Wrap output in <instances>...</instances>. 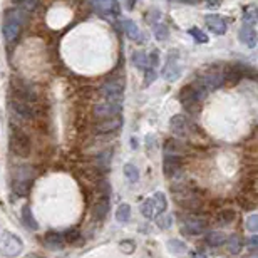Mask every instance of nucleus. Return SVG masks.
Masks as SVG:
<instances>
[{"label":"nucleus","instance_id":"obj_1","mask_svg":"<svg viewBox=\"0 0 258 258\" xmlns=\"http://www.w3.org/2000/svg\"><path fill=\"white\" fill-rule=\"evenodd\" d=\"M24 241L14 235L12 231H2L0 233V255L7 258H15L22 253Z\"/></svg>","mask_w":258,"mask_h":258},{"label":"nucleus","instance_id":"obj_2","mask_svg":"<svg viewBox=\"0 0 258 258\" xmlns=\"http://www.w3.org/2000/svg\"><path fill=\"white\" fill-rule=\"evenodd\" d=\"M124 87H126V81L122 76H114L108 79L104 83V86L101 87V94L104 99L108 101H122L124 96Z\"/></svg>","mask_w":258,"mask_h":258},{"label":"nucleus","instance_id":"obj_3","mask_svg":"<svg viewBox=\"0 0 258 258\" xmlns=\"http://www.w3.org/2000/svg\"><path fill=\"white\" fill-rule=\"evenodd\" d=\"M10 149H12V153H14L15 156L27 158L29 154H30V149H32L30 138H29L24 131L12 129V133H10Z\"/></svg>","mask_w":258,"mask_h":258},{"label":"nucleus","instance_id":"obj_4","mask_svg":"<svg viewBox=\"0 0 258 258\" xmlns=\"http://www.w3.org/2000/svg\"><path fill=\"white\" fill-rule=\"evenodd\" d=\"M206 96V91H203L198 86H184L179 91V102L183 104L184 109L191 111L200 104V101Z\"/></svg>","mask_w":258,"mask_h":258},{"label":"nucleus","instance_id":"obj_5","mask_svg":"<svg viewBox=\"0 0 258 258\" xmlns=\"http://www.w3.org/2000/svg\"><path fill=\"white\" fill-rule=\"evenodd\" d=\"M181 76V67H179V54L178 51H171L166 57V64L163 67V77L168 79L170 83H174L178 77Z\"/></svg>","mask_w":258,"mask_h":258},{"label":"nucleus","instance_id":"obj_6","mask_svg":"<svg viewBox=\"0 0 258 258\" xmlns=\"http://www.w3.org/2000/svg\"><path fill=\"white\" fill-rule=\"evenodd\" d=\"M223 83H225L223 72H220V71H208L206 74H203V76L200 77L198 81H196V86H198V87H201L203 91L210 92V91L218 89Z\"/></svg>","mask_w":258,"mask_h":258},{"label":"nucleus","instance_id":"obj_7","mask_svg":"<svg viewBox=\"0 0 258 258\" xmlns=\"http://www.w3.org/2000/svg\"><path fill=\"white\" fill-rule=\"evenodd\" d=\"M122 109V101H101L94 106V114L101 119L104 117H113V116H117Z\"/></svg>","mask_w":258,"mask_h":258},{"label":"nucleus","instance_id":"obj_8","mask_svg":"<svg viewBox=\"0 0 258 258\" xmlns=\"http://www.w3.org/2000/svg\"><path fill=\"white\" fill-rule=\"evenodd\" d=\"M170 129L173 131V134H176L178 138H186L191 133V122L183 116V114H176L171 117L170 121Z\"/></svg>","mask_w":258,"mask_h":258},{"label":"nucleus","instance_id":"obj_9","mask_svg":"<svg viewBox=\"0 0 258 258\" xmlns=\"http://www.w3.org/2000/svg\"><path fill=\"white\" fill-rule=\"evenodd\" d=\"M206 220L198 218V216H191L184 221L183 225V233L184 235H190V236H196V235H201L206 230Z\"/></svg>","mask_w":258,"mask_h":258},{"label":"nucleus","instance_id":"obj_10","mask_svg":"<svg viewBox=\"0 0 258 258\" xmlns=\"http://www.w3.org/2000/svg\"><path fill=\"white\" fill-rule=\"evenodd\" d=\"M91 5H92L94 12H99V14L117 15L121 12V5L117 0H92Z\"/></svg>","mask_w":258,"mask_h":258},{"label":"nucleus","instance_id":"obj_11","mask_svg":"<svg viewBox=\"0 0 258 258\" xmlns=\"http://www.w3.org/2000/svg\"><path fill=\"white\" fill-rule=\"evenodd\" d=\"M122 126V117L117 114V116H113V117H104L101 122L96 124V133L99 134H106V133H113V131H117Z\"/></svg>","mask_w":258,"mask_h":258},{"label":"nucleus","instance_id":"obj_12","mask_svg":"<svg viewBox=\"0 0 258 258\" xmlns=\"http://www.w3.org/2000/svg\"><path fill=\"white\" fill-rule=\"evenodd\" d=\"M181 156H173V154H166L165 161H163V171L168 178H173L181 171Z\"/></svg>","mask_w":258,"mask_h":258},{"label":"nucleus","instance_id":"obj_13","mask_svg":"<svg viewBox=\"0 0 258 258\" xmlns=\"http://www.w3.org/2000/svg\"><path fill=\"white\" fill-rule=\"evenodd\" d=\"M238 39H240L241 44H245L247 47L253 49V47L257 46V32H255V27L243 24V26L240 27V30H238Z\"/></svg>","mask_w":258,"mask_h":258},{"label":"nucleus","instance_id":"obj_14","mask_svg":"<svg viewBox=\"0 0 258 258\" xmlns=\"http://www.w3.org/2000/svg\"><path fill=\"white\" fill-rule=\"evenodd\" d=\"M204 22H206L208 29L216 35H223L227 32V20L220 15H206L204 17Z\"/></svg>","mask_w":258,"mask_h":258},{"label":"nucleus","instance_id":"obj_15","mask_svg":"<svg viewBox=\"0 0 258 258\" xmlns=\"http://www.w3.org/2000/svg\"><path fill=\"white\" fill-rule=\"evenodd\" d=\"M12 111H14L19 117H22V119H30V117L34 116V113H32V104L22 99L12 101Z\"/></svg>","mask_w":258,"mask_h":258},{"label":"nucleus","instance_id":"obj_16","mask_svg":"<svg viewBox=\"0 0 258 258\" xmlns=\"http://www.w3.org/2000/svg\"><path fill=\"white\" fill-rule=\"evenodd\" d=\"M109 206H111V203H109L108 195L101 196V198L97 200L96 203H94V208H92V216H94V220H97V221L104 220L106 215H108V211H109Z\"/></svg>","mask_w":258,"mask_h":258},{"label":"nucleus","instance_id":"obj_17","mask_svg":"<svg viewBox=\"0 0 258 258\" xmlns=\"http://www.w3.org/2000/svg\"><path fill=\"white\" fill-rule=\"evenodd\" d=\"M121 24H122V29H124V32L128 34V37H129L131 40H134V42H144V37H143V32L139 30L138 26L133 22V20L124 19Z\"/></svg>","mask_w":258,"mask_h":258},{"label":"nucleus","instance_id":"obj_18","mask_svg":"<svg viewBox=\"0 0 258 258\" xmlns=\"http://www.w3.org/2000/svg\"><path fill=\"white\" fill-rule=\"evenodd\" d=\"M44 243H46L47 248L51 250H60L65 245V240H64V235H60V233H47L46 238H44Z\"/></svg>","mask_w":258,"mask_h":258},{"label":"nucleus","instance_id":"obj_19","mask_svg":"<svg viewBox=\"0 0 258 258\" xmlns=\"http://www.w3.org/2000/svg\"><path fill=\"white\" fill-rule=\"evenodd\" d=\"M5 20H10V22H15L19 24V26H22V24L27 22V14L24 9H20V7H17V9H9L5 12Z\"/></svg>","mask_w":258,"mask_h":258},{"label":"nucleus","instance_id":"obj_20","mask_svg":"<svg viewBox=\"0 0 258 258\" xmlns=\"http://www.w3.org/2000/svg\"><path fill=\"white\" fill-rule=\"evenodd\" d=\"M3 37H5L7 42H12L14 39H17L19 32H20V26L15 22H10V20H5V26L2 27Z\"/></svg>","mask_w":258,"mask_h":258},{"label":"nucleus","instance_id":"obj_21","mask_svg":"<svg viewBox=\"0 0 258 258\" xmlns=\"http://www.w3.org/2000/svg\"><path fill=\"white\" fill-rule=\"evenodd\" d=\"M165 153L173 154V156H183V153H184L183 143H179L178 139H168L165 143Z\"/></svg>","mask_w":258,"mask_h":258},{"label":"nucleus","instance_id":"obj_22","mask_svg":"<svg viewBox=\"0 0 258 258\" xmlns=\"http://www.w3.org/2000/svg\"><path fill=\"white\" fill-rule=\"evenodd\" d=\"M22 221H24V225L29 228V230H37L39 228V223L35 221V218H34V213H32V210H30V206L29 204H26V206L22 208Z\"/></svg>","mask_w":258,"mask_h":258},{"label":"nucleus","instance_id":"obj_23","mask_svg":"<svg viewBox=\"0 0 258 258\" xmlns=\"http://www.w3.org/2000/svg\"><path fill=\"white\" fill-rule=\"evenodd\" d=\"M204 240H206V243L210 245V247H221V245H225V241H227V236L221 231H208Z\"/></svg>","mask_w":258,"mask_h":258},{"label":"nucleus","instance_id":"obj_24","mask_svg":"<svg viewBox=\"0 0 258 258\" xmlns=\"http://www.w3.org/2000/svg\"><path fill=\"white\" fill-rule=\"evenodd\" d=\"M153 203H154V208H156V215L159 216L161 213H165L166 211V208H168V200H166V195L165 193H161V191H158V193H154L153 196Z\"/></svg>","mask_w":258,"mask_h":258},{"label":"nucleus","instance_id":"obj_25","mask_svg":"<svg viewBox=\"0 0 258 258\" xmlns=\"http://www.w3.org/2000/svg\"><path fill=\"white\" fill-rule=\"evenodd\" d=\"M168 250H170L173 255H178V257H181V255H184V253L188 252L184 241L178 240V238H173V240L168 241Z\"/></svg>","mask_w":258,"mask_h":258},{"label":"nucleus","instance_id":"obj_26","mask_svg":"<svg viewBox=\"0 0 258 258\" xmlns=\"http://www.w3.org/2000/svg\"><path fill=\"white\" fill-rule=\"evenodd\" d=\"M141 213H143V216L147 220H153V218H156V208H154V203H153V198H147L143 201L141 204Z\"/></svg>","mask_w":258,"mask_h":258},{"label":"nucleus","instance_id":"obj_27","mask_svg":"<svg viewBox=\"0 0 258 258\" xmlns=\"http://www.w3.org/2000/svg\"><path fill=\"white\" fill-rule=\"evenodd\" d=\"M228 247V252L231 253V255H238V253L241 252V248H243V241H241L240 236L236 235H231L230 238H228V241H225Z\"/></svg>","mask_w":258,"mask_h":258},{"label":"nucleus","instance_id":"obj_28","mask_svg":"<svg viewBox=\"0 0 258 258\" xmlns=\"http://www.w3.org/2000/svg\"><path fill=\"white\" fill-rule=\"evenodd\" d=\"M30 186H32V181L29 178L17 179L15 184H14V190H15V193H17L19 196H27L29 191H30Z\"/></svg>","mask_w":258,"mask_h":258},{"label":"nucleus","instance_id":"obj_29","mask_svg":"<svg viewBox=\"0 0 258 258\" xmlns=\"http://www.w3.org/2000/svg\"><path fill=\"white\" fill-rule=\"evenodd\" d=\"M116 220L119 221V223H128V221L131 220V206L128 203H122L121 206L117 208Z\"/></svg>","mask_w":258,"mask_h":258},{"label":"nucleus","instance_id":"obj_30","mask_svg":"<svg viewBox=\"0 0 258 258\" xmlns=\"http://www.w3.org/2000/svg\"><path fill=\"white\" fill-rule=\"evenodd\" d=\"M243 24L255 27V24H257V10H255V7H253V5H248L247 9H243Z\"/></svg>","mask_w":258,"mask_h":258},{"label":"nucleus","instance_id":"obj_31","mask_svg":"<svg viewBox=\"0 0 258 258\" xmlns=\"http://www.w3.org/2000/svg\"><path fill=\"white\" fill-rule=\"evenodd\" d=\"M233 220H235V211L233 210H223L218 213V216H216V223L223 225V227L230 225Z\"/></svg>","mask_w":258,"mask_h":258},{"label":"nucleus","instance_id":"obj_32","mask_svg":"<svg viewBox=\"0 0 258 258\" xmlns=\"http://www.w3.org/2000/svg\"><path fill=\"white\" fill-rule=\"evenodd\" d=\"M133 64L136 65L138 69H143V71H144L147 67V56L143 51H136L133 54Z\"/></svg>","mask_w":258,"mask_h":258},{"label":"nucleus","instance_id":"obj_33","mask_svg":"<svg viewBox=\"0 0 258 258\" xmlns=\"http://www.w3.org/2000/svg\"><path fill=\"white\" fill-rule=\"evenodd\" d=\"M124 176L129 179L131 183H136L139 179V171L138 168L134 165H131V163H128V165H124Z\"/></svg>","mask_w":258,"mask_h":258},{"label":"nucleus","instance_id":"obj_34","mask_svg":"<svg viewBox=\"0 0 258 258\" xmlns=\"http://www.w3.org/2000/svg\"><path fill=\"white\" fill-rule=\"evenodd\" d=\"M20 9H24L26 12H30V10H35L37 5H39V0H12Z\"/></svg>","mask_w":258,"mask_h":258},{"label":"nucleus","instance_id":"obj_35","mask_svg":"<svg viewBox=\"0 0 258 258\" xmlns=\"http://www.w3.org/2000/svg\"><path fill=\"white\" fill-rule=\"evenodd\" d=\"M188 34H190L191 37H195L196 42H208V35L198 27H191L190 30H188Z\"/></svg>","mask_w":258,"mask_h":258},{"label":"nucleus","instance_id":"obj_36","mask_svg":"<svg viewBox=\"0 0 258 258\" xmlns=\"http://www.w3.org/2000/svg\"><path fill=\"white\" fill-rule=\"evenodd\" d=\"M153 30H154V35L158 37V40H165L168 37V27L161 22H158L156 26H153Z\"/></svg>","mask_w":258,"mask_h":258},{"label":"nucleus","instance_id":"obj_37","mask_svg":"<svg viewBox=\"0 0 258 258\" xmlns=\"http://www.w3.org/2000/svg\"><path fill=\"white\" fill-rule=\"evenodd\" d=\"M171 225H173V216L161 213L158 218V227L161 228V230H168V228H171Z\"/></svg>","mask_w":258,"mask_h":258},{"label":"nucleus","instance_id":"obj_38","mask_svg":"<svg viewBox=\"0 0 258 258\" xmlns=\"http://www.w3.org/2000/svg\"><path fill=\"white\" fill-rule=\"evenodd\" d=\"M245 228L252 233H257L258 230V216L257 215H250L247 220H245Z\"/></svg>","mask_w":258,"mask_h":258},{"label":"nucleus","instance_id":"obj_39","mask_svg":"<svg viewBox=\"0 0 258 258\" xmlns=\"http://www.w3.org/2000/svg\"><path fill=\"white\" fill-rule=\"evenodd\" d=\"M144 72H146V77H144V86L147 87V86H151L156 81V71H154L153 67H146L144 69Z\"/></svg>","mask_w":258,"mask_h":258},{"label":"nucleus","instance_id":"obj_40","mask_svg":"<svg viewBox=\"0 0 258 258\" xmlns=\"http://www.w3.org/2000/svg\"><path fill=\"white\" fill-rule=\"evenodd\" d=\"M158 64H159V54H158V51H156V49H154V51H151V54L147 56V65L154 69Z\"/></svg>","mask_w":258,"mask_h":258},{"label":"nucleus","instance_id":"obj_41","mask_svg":"<svg viewBox=\"0 0 258 258\" xmlns=\"http://www.w3.org/2000/svg\"><path fill=\"white\" fill-rule=\"evenodd\" d=\"M121 250H122V252H126V253H133L134 252V243H133V241H122Z\"/></svg>","mask_w":258,"mask_h":258},{"label":"nucleus","instance_id":"obj_42","mask_svg":"<svg viewBox=\"0 0 258 258\" xmlns=\"http://www.w3.org/2000/svg\"><path fill=\"white\" fill-rule=\"evenodd\" d=\"M255 248H257V236L253 235V236H252V240H250V250H252V252H253V250H255Z\"/></svg>","mask_w":258,"mask_h":258},{"label":"nucleus","instance_id":"obj_43","mask_svg":"<svg viewBox=\"0 0 258 258\" xmlns=\"http://www.w3.org/2000/svg\"><path fill=\"white\" fill-rule=\"evenodd\" d=\"M190 257H191V258H206V257L203 255V253H200V252H191Z\"/></svg>","mask_w":258,"mask_h":258},{"label":"nucleus","instance_id":"obj_44","mask_svg":"<svg viewBox=\"0 0 258 258\" xmlns=\"http://www.w3.org/2000/svg\"><path fill=\"white\" fill-rule=\"evenodd\" d=\"M26 258H42V257H39V255H35V253H32V255H27Z\"/></svg>","mask_w":258,"mask_h":258}]
</instances>
